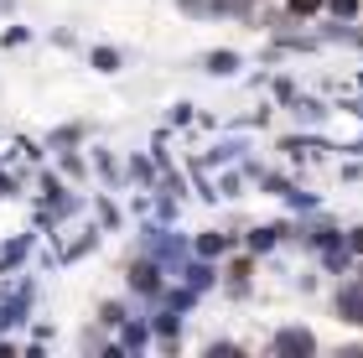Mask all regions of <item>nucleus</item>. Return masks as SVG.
<instances>
[{"label":"nucleus","mask_w":363,"mask_h":358,"mask_svg":"<svg viewBox=\"0 0 363 358\" xmlns=\"http://www.w3.org/2000/svg\"><path fill=\"white\" fill-rule=\"evenodd\" d=\"M317 343H311V332H301V328H291V332H280L275 337V353H311Z\"/></svg>","instance_id":"f257e3e1"},{"label":"nucleus","mask_w":363,"mask_h":358,"mask_svg":"<svg viewBox=\"0 0 363 358\" xmlns=\"http://www.w3.org/2000/svg\"><path fill=\"white\" fill-rule=\"evenodd\" d=\"M337 312L348 317V322H363V286H348V291H342V296H337Z\"/></svg>","instance_id":"f03ea898"},{"label":"nucleus","mask_w":363,"mask_h":358,"mask_svg":"<svg viewBox=\"0 0 363 358\" xmlns=\"http://www.w3.org/2000/svg\"><path fill=\"white\" fill-rule=\"evenodd\" d=\"M317 6H322V0H291V11H296V16H311Z\"/></svg>","instance_id":"7ed1b4c3"},{"label":"nucleus","mask_w":363,"mask_h":358,"mask_svg":"<svg viewBox=\"0 0 363 358\" xmlns=\"http://www.w3.org/2000/svg\"><path fill=\"white\" fill-rule=\"evenodd\" d=\"M353 250H358V254H363V229H358V234H353Z\"/></svg>","instance_id":"20e7f679"}]
</instances>
